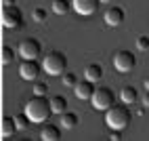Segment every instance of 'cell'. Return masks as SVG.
Masks as SVG:
<instances>
[{
    "instance_id": "cell-16",
    "label": "cell",
    "mask_w": 149,
    "mask_h": 141,
    "mask_svg": "<svg viewBox=\"0 0 149 141\" xmlns=\"http://www.w3.org/2000/svg\"><path fill=\"white\" fill-rule=\"evenodd\" d=\"M51 99V107H53V114H63L67 112V99L63 95H53L48 97Z\"/></svg>"
},
{
    "instance_id": "cell-24",
    "label": "cell",
    "mask_w": 149,
    "mask_h": 141,
    "mask_svg": "<svg viewBox=\"0 0 149 141\" xmlns=\"http://www.w3.org/2000/svg\"><path fill=\"white\" fill-rule=\"evenodd\" d=\"M136 48L139 51H149V36H139L136 38Z\"/></svg>"
},
{
    "instance_id": "cell-20",
    "label": "cell",
    "mask_w": 149,
    "mask_h": 141,
    "mask_svg": "<svg viewBox=\"0 0 149 141\" xmlns=\"http://www.w3.org/2000/svg\"><path fill=\"white\" fill-rule=\"evenodd\" d=\"M0 57H2V65H8V63H13L15 61V51L8 44L2 46V53H0Z\"/></svg>"
},
{
    "instance_id": "cell-9",
    "label": "cell",
    "mask_w": 149,
    "mask_h": 141,
    "mask_svg": "<svg viewBox=\"0 0 149 141\" xmlns=\"http://www.w3.org/2000/svg\"><path fill=\"white\" fill-rule=\"evenodd\" d=\"M103 21L107 27H118L120 23H124V8L120 6H109L105 15H103Z\"/></svg>"
},
{
    "instance_id": "cell-1",
    "label": "cell",
    "mask_w": 149,
    "mask_h": 141,
    "mask_svg": "<svg viewBox=\"0 0 149 141\" xmlns=\"http://www.w3.org/2000/svg\"><path fill=\"white\" fill-rule=\"evenodd\" d=\"M25 114L29 116V120L36 124H40V122H46L48 116L53 114V107H51V99H46L42 95H36L32 99H27L25 101Z\"/></svg>"
},
{
    "instance_id": "cell-26",
    "label": "cell",
    "mask_w": 149,
    "mask_h": 141,
    "mask_svg": "<svg viewBox=\"0 0 149 141\" xmlns=\"http://www.w3.org/2000/svg\"><path fill=\"white\" fill-rule=\"evenodd\" d=\"M143 105L149 107V90H145V95H143Z\"/></svg>"
},
{
    "instance_id": "cell-14",
    "label": "cell",
    "mask_w": 149,
    "mask_h": 141,
    "mask_svg": "<svg viewBox=\"0 0 149 141\" xmlns=\"http://www.w3.org/2000/svg\"><path fill=\"white\" fill-rule=\"evenodd\" d=\"M17 128V122H15V116H4L2 118V128H0V135H2V139H8L15 135Z\"/></svg>"
},
{
    "instance_id": "cell-12",
    "label": "cell",
    "mask_w": 149,
    "mask_h": 141,
    "mask_svg": "<svg viewBox=\"0 0 149 141\" xmlns=\"http://www.w3.org/2000/svg\"><path fill=\"white\" fill-rule=\"evenodd\" d=\"M118 97H120V101H122V103L132 105V103H136V101H139V90H136L134 86L128 84V86H122V88H120Z\"/></svg>"
},
{
    "instance_id": "cell-29",
    "label": "cell",
    "mask_w": 149,
    "mask_h": 141,
    "mask_svg": "<svg viewBox=\"0 0 149 141\" xmlns=\"http://www.w3.org/2000/svg\"><path fill=\"white\" fill-rule=\"evenodd\" d=\"M101 2H105V4H109V2H113V0H101Z\"/></svg>"
},
{
    "instance_id": "cell-11",
    "label": "cell",
    "mask_w": 149,
    "mask_h": 141,
    "mask_svg": "<svg viewBox=\"0 0 149 141\" xmlns=\"http://www.w3.org/2000/svg\"><path fill=\"white\" fill-rule=\"evenodd\" d=\"M95 88H97V86H95V82H93V80H88V78L78 80V84L74 86L76 97H78V99H82V101H86V99H91V97H93Z\"/></svg>"
},
{
    "instance_id": "cell-15",
    "label": "cell",
    "mask_w": 149,
    "mask_h": 141,
    "mask_svg": "<svg viewBox=\"0 0 149 141\" xmlns=\"http://www.w3.org/2000/svg\"><path fill=\"white\" fill-rule=\"evenodd\" d=\"M84 78L93 80V82H99V80L103 78V67L99 65V63H88L84 67Z\"/></svg>"
},
{
    "instance_id": "cell-8",
    "label": "cell",
    "mask_w": 149,
    "mask_h": 141,
    "mask_svg": "<svg viewBox=\"0 0 149 141\" xmlns=\"http://www.w3.org/2000/svg\"><path fill=\"white\" fill-rule=\"evenodd\" d=\"M40 63L36 61V59H23L21 65H19V76L23 80H36L40 76Z\"/></svg>"
},
{
    "instance_id": "cell-19",
    "label": "cell",
    "mask_w": 149,
    "mask_h": 141,
    "mask_svg": "<svg viewBox=\"0 0 149 141\" xmlns=\"http://www.w3.org/2000/svg\"><path fill=\"white\" fill-rule=\"evenodd\" d=\"M15 122H17L19 130H25V128H29V122H32V120H29V116L25 114V109H23V112L15 114Z\"/></svg>"
},
{
    "instance_id": "cell-28",
    "label": "cell",
    "mask_w": 149,
    "mask_h": 141,
    "mask_svg": "<svg viewBox=\"0 0 149 141\" xmlns=\"http://www.w3.org/2000/svg\"><path fill=\"white\" fill-rule=\"evenodd\" d=\"M145 90H149V78H145Z\"/></svg>"
},
{
    "instance_id": "cell-4",
    "label": "cell",
    "mask_w": 149,
    "mask_h": 141,
    "mask_svg": "<svg viewBox=\"0 0 149 141\" xmlns=\"http://www.w3.org/2000/svg\"><path fill=\"white\" fill-rule=\"evenodd\" d=\"M91 101L95 109H109L111 105H116V93L109 86H97Z\"/></svg>"
},
{
    "instance_id": "cell-6",
    "label": "cell",
    "mask_w": 149,
    "mask_h": 141,
    "mask_svg": "<svg viewBox=\"0 0 149 141\" xmlns=\"http://www.w3.org/2000/svg\"><path fill=\"white\" fill-rule=\"evenodd\" d=\"M19 55H21L23 59H38L42 55V44H40V40H36V38H23L21 42H19Z\"/></svg>"
},
{
    "instance_id": "cell-7",
    "label": "cell",
    "mask_w": 149,
    "mask_h": 141,
    "mask_svg": "<svg viewBox=\"0 0 149 141\" xmlns=\"http://www.w3.org/2000/svg\"><path fill=\"white\" fill-rule=\"evenodd\" d=\"M23 23V15L15 4H6L2 6V25L6 29H17L19 25Z\"/></svg>"
},
{
    "instance_id": "cell-21",
    "label": "cell",
    "mask_w": 149,
    "mask_h": 141,
    "mask_svg": "<svg viewBox=\"0 0 149 141\" xmlns=\"http://www.w3.org/2000/svg\"><path fill=\"white\" fill-rule=\"evenodd\" d=\"M46 17H48V13H46V8H42V6H36L34 11H32V19H34L36 23H44Z\"/></svg>"
},
{
    "instance_id": "cell-18",
    "label": "cell",
    "mask_w": 149,
    "mask_h": 141,
    "mask_svg": "<svg viewBox=\"0 0 149 141\" xmlns=\"http://www.w3.org/2000/svg\"><path fill=\"white\" fill-rule=\"evenodd\" d=\"M42 141H59L61 139V126H55V124H48V126H44L42 128Z\"/></svg>"
},
{
    "instance_id": "cell-22",
    "label": "cell",
    "mask_w": 149,
    "mask_h": 141,
    "mask_svg": "<svg viewBox=\"0 0 149 141\" xmlns=\"http://www.w3.org/2000/svg\"><path fill=\"white\" fill-rule=\"evenodd\" d=\"M61 80H63L65 86H76V84H78V76H76L74 72H65V74L61 76Z\"/></svg>"
},
{
    "instance_id": "cell-13",
    "label": "cell",
    "mask_w": 149,
    "mask_h": 141,
    "mask_svg": "<svg viewBox=\"0 0 149 141\" xmlns=\"http://www.w3.org/2000/svg\"><path fill=\"white\" fill-rule=\"evenodd\" d=\"M59 126L65 128V130H74L78 126V114L74 112H63L59 114Z\"/></svg>"
},
{
    "instance_id": "cell-2",
    "label": "cell",
    "mask_w": 149,
    "mask_h": 141,
    "mask_svg": "<svg viewBox=\"0 0 149 141\" xmlns=\"http://www.w3.org/2000/svg\"><path fill=\"white\" fill-rule=\"evenodd\" d=\"M132 122V114L126 107V103L122 105H111L109 109H105V124L111 130H124Z\"/></svg>"
},
{
    "instance_id": "cell-10",
    "label": "cell",
    "mask_w": 149,
    "mask_h": 141,
    "mask_svg": "<svg viewBox=\"0 0 149 141\" xmlns=\"http://www.w3.org/2000/svg\"><path fill=\"white\" fill-rule=\"evenodd\" d=\"M72 4H74V11H76L78 15L88 17V15H93L97 8H99L101 0H72Z\"/></svg>"
},
{
    "instance_id": "cell-23",
    "label": "cell",
    "mask_w": 149,
    "mask_h": 141,
    "mask_svg": "<svg viewBox=\"0 0 149 141\" xmlns=\"http://www.w3.org/2000/svg\"><path fill=\"white\" fill-rule=\"evenodd\" d=\"M34 95L46 97V95H48V84H46V82H36V84H34Z\"/></svg>"
},
{
    "instance_id": "cell-27",
    "label": "cell",
    "mask_w": 149,
    "mask_h": 141,
    "mask_svg": "<svg viewBox=\"0 0 149 141\" xmlns=\"http://www.w3.org/2000/svg\"><path fill=\"white\" fill-rule=\"evenodd\" d=\"M6 4H15V0H2V6H6Z\"/></svg>"
},
{
    "instance_id": "cell-17",
    "label": "cell",
    "mask_w": 149,
    "mask_h": 141,
    "mask_svg": "<svg viewBox=\"0 0 149 141\" xmlns=\"http://www.w3.org/2000/svg\"><path fill=\"white\" fill-rule=\"evenodd\" d=\"M51 8H53L55 15H67L74 8V4H72V0H53Z\"/></svg>"
},
{
    "instance_id": "cell-3",
    "label": "cell",
    "mask_w": 149,
    "mask_h": 141,
    "mask_svg": "<svg viewBox=\"0 0 149 141\" xmlns=\"http://www.w3.org/2000/svg\"><path fill=\"white\" fill-rule=\"evenodd\" d=\"M42 69L48 76H63L67 72V57L61 51H51L42 59Z\"/></svg>"
},
{
    "instance_id": "cell-25",
    "label": "cell",
    "mask_w": 149,
    "mask_h": 141,
    "mask_svg": "<svg viewBox=\"0 0 149 141\" xmlns=\"http://www.w3.org/2000/svg\"><path fill=\"white\" fill-rule=\"evenodd\" d=\"M120 133H122V130H111V135H109V139L118 141V139H120Z\"/></svg>"
},
{
    "instance_id": "cell-5",
    "label": "cell",
    "mask_w": 149,
    "mask_h": 141,
    "mask_svg": "<svg viewBox=\"0 0 149 141\" xmlns=\"http://www.w3.org/2000/svg\"><path fill=\"white\" fill-rule=\"evenodd\" d=\"M113 67H116L120 74L132 72V69L136 67V57H134V53L128 51V48H120V51L113 55Z\"/></svg>"
}]
</instances>
